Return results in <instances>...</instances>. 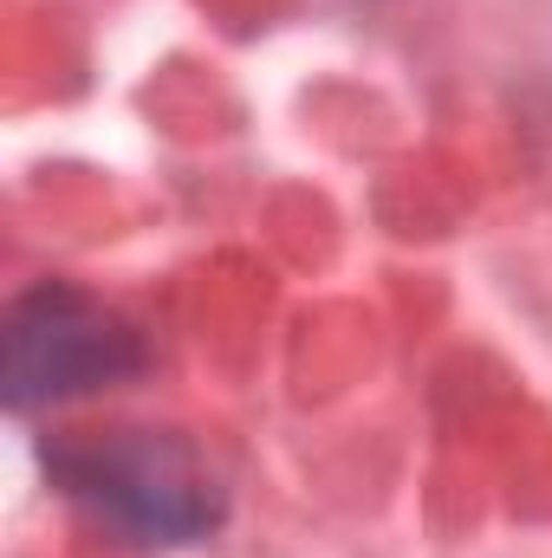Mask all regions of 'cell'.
I'll return each instance as SVG.
<instances>
[{"mask_svg": "<svg viewBox=\"0 0 552 558\" xmlns=\"http://www.w3.org/2000/svg\"><path fill=\"white\" fill-rule=\"evenodd\" d=\"M137 371V331L118 312H105L98 299H85L79 286L46 279L7 318V403L13 410L92 397V390H111Z\"/></svg>", "mask_w": 552, "mask_h": 558, "instance_id": "2", "label": "cell"}, {"mask_svg": "<svg viewBox=\"0 0 552 558\" xmlns=\"http://www.w3.org/2000/svg\"><path fill=\"white\" fill-rule=\"evenodd\" d=\"M52 474L72 500H85L98 520H111L137 546H195L221 526L215 474L182 441L149 428L65 441L52 448Z\"/></svg>", "mask_w": 552, "mask_h": 558, "instance_id": "1", "label": "cell"}]
</instances>
